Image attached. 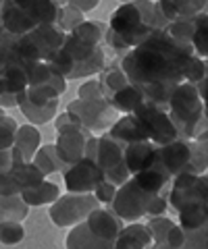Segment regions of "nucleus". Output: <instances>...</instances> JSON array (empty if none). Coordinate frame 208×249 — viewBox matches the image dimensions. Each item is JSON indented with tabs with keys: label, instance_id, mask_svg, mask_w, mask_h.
<instances>
[{
	"label": "nucleus",
	"instance_id": "1",
	"mask_svg": "<svg viewBox=\"0 0 208 249\" xmlns=\"http://www.w3.org/2000/svg\"><path fill=\"white\" fill-rule=\"evenodd\" d=\"M194 56L191 44L173 40L165 29H152L142 44L121 58V69L127 81L144 93L146 102L167 110L171 91L183 81Z\"/></svg>",
	"mask_w": 208,
	"mask_h": 249
},
{
	"label": "nucleus",
	"instance_id": "2",
	"mask_svg": "<svg viewBox=\"0 0 208 249\" xmlns=\"http://www.w3.org/2000/svg\"><path fill=\"white\" fill-rule=\"evenodd\" d=\"M60 4L55 0H2L0 23L11 36H23L38 25H57Z\"/></svg>",
	"mask_w": 208,
	"mask_h": 249
},
{
	"label": "nucleus",
	"instance_id": "3",
	"mask_svg": "<svg viewBox=\"0 0 208 249\" xmlns=\"http://www.w3.org/2000/svg\"><path fill=\"white\" fill-rule=\"evenodd\" d=\"M167 112L179 139H196L206 131V104L200 100L194 85L188 81H181L171 91Z\"/></svg>",
	"mask_w": 208,
	"mask_h": 249
},
{
	"label": "nucleus",
	"instance_id": "4",
	"mask_svg": "<svg viewBox=\"0 0 208 249\" xmlns=\"http://www.w3.org/2000/svg\"><path fill=\"white\" fill-rule=\"evenodd\" d=\"M150 27L144 23L140 11H137L135 2H123L117 11L113 13L104 34V44L109 48L114 58H123L125 54L135 48L137 44H142L150 34Z\"/></svg>",
	"mask_w": 208,
	"mask_h": 249
},
{
	"label": "nucleus",
	"instance_id": "5",
	"mask_svg": "<svg viewBox=\"0 0 208 249\" xmlns=\"http://www.w3.org/2000/svg\"><path fill=\"white\" fill-rule=\"evenodd\" d=\"M65 42V31L57 25H38L23 36H15V48L27 62H48Z\"/></svg>",
	"mask_w": 208,
	"mask_h": 249
},
{
	"label": "nucleus",
	"instance_id": "6",
	"mask_svg": "<svg viewBox=\"0 0 208 249\" xmlns=\"http://www.w3.org/2000/svg\"><path fill=\"white\" fill-rule=\"evenodd\" d=\"M60 50H65L69 54V58L73 60L71 79H81V77L98 75L106 65H109V56H106L102 46L81 42L79 37H75L71 34H65V42L60 46Z\"/></svg>",
	"mask_w": 208,
	"mask_h": 249
},
{
	"label": "nucleus",
	"instance_id": "7",
	"mask_svg": "<svg viewBox=\"0 0 208 249\" xmlns=\"http://www.w3.org/2000/svg\"><path fill=\"white\" fill-rule=\"evenodd\" d=\"M169 210L181 212L191 206H208V177L206 175H177L169 183Z\"/></svg>",
	"mask_w": 208,
	"mask_h": 249
},
{
	"label": "nucleus",
	"instance_id": "8",
	"mask_svg": "<svg viewBox=\"0 0 208 249\" xmlns=\"http://www.w3.org/2000/svg\"><path fill=\"white\" fill-rule=\"evenodd\" d=\"M67 112L73 114L92 135H102L117 121V110L106 100H73L67 106Z\"/></svg>",
	"mask_w": 208,
	"mask_h": 249
},
{
	"label": "nucleus",
	"instance_id": "9",
	"mask_svg": "<svg viewBox=\"0 0 208 249\" xmlns=\"http://www.w3.org/2000/svg\"><path fill=\"white\" fill-rule=\"evenodd\" d=\"M98 199L92 193H67L58 196L57 201H52L48 208V216L57 227H75L83 222L94 208H98Z\"/></svg>",
	"mask_w": 208,
	"mask_h": 249
},
{
	"label": "nucleus",
	"instance_id": "10",
	"mask_svg": "<svg viewBox=\"0 0 208 249\" xmlns=\"http://www.w3.org/2000/svg\"><path fill=\"white\" fill-rule=\"evenodd\" d=\"M152 197H154L152 193L144 191L142 187L135 183V178L129 177L125 183L117 187L109 208L123 222H137L142 216H146V210H148V204Z\"/></svg>",
	"mask_w": 208,
	"mask_h": 249
},
{
	"label": "nucleus",
	"instance_id": "11",
	"mask_svg": "<svg viewBox=\"0 0 208 249\" xmlns=\"http://www.w3.org/2000/svg\"><path fill=\"white\" fill-rule=\"evenodd\" d=\"M94 162L98 164L104 181L113 183L114 187L123 185L129 177H132L127 166H125V158H123V145L114 142L109 133H102L98 137Z\"/></svg>",
	"mask_w": 208,
	"mask_h": 249
},
{
	"label": "nucleus",
	"instance_id": "12",
	"mask_svg": "<svg viewBox=\"0 0 208 249\" xmlns=\"http://www.w3.org/2000/svg\"><path fill=\"white\" fill-rule=\"evenodd\" d=\"M133 114L142 123L146 135H148V142H152L154 145H165V143H171L175 139H179L177 137L175 124L169 119V112L163 110V108L154 106L150 102H144Z\"/></svg>",
	"mask_w": 208,
	"mask_h": 249
},
{
	"label": "nucleus",
	"instance_id": "13",
	"mask_svg": "<svg viewBox=\"0 0 208 249\" xmlns=\"http://www.w3.org/2000/svg\"><path fill=\"white\" fill-rule=\"evenodd\" d=\"M63 177L69 193H92L100 181H104L98 164L90 158H81L79 162L67 166Z\"/></svg>",
	"mask_w": 208,
	"mask_h": 249
},
{
	"label": "nucleus",
	"instance_id": "14",
	"mask_svg": "<svg viewBox=\"0 0 208 249\" xmlns=\"http://www.w3.org/2000/svg\"><path fill=\"white\" fill-rule=\"evenodd\" d=\"M158 152V160L163 162V166L167 168L169 177H177V175H191V147H189V139H175L171 143L165 145H156Z\"/></svg>",
	"mask_w": 208,
	"mask_h": 249
},
{
	"label": "nucleus",
	"instance_id": "15",
	"mask_svg": "<svg viewBox=\"0 0 208 249\" xmlns=\"http://www.w3.org/2000/svg\"><path fill=\"white\" fill-rule=\"evenodd\" d=\"M90 135L92 133L86 129H71V131L58 133L57 142L52 145H55L57 156L65 166H71L83 158V154H86V142H88Z\"/></svg>",
	"mask_w": 208,
	"mask_h": 249
},
{
	"label": "nucleus",
	"instance_id": "16",
	"mask_svg": "<svg viewBox=\"0 0 208 249\" xmlns=\"http://www.w3.org/2000/svg\"><path fill=\"white\" fill-rule=\"evenodd\" d=\"M83 222L88 224V229L94 232L96 237L104 239V241H111V243L117 239L119 231L123 229V220H121V218L114 214L111 208H100V206L92 210Z\"/></svg>",
	"mask_w": 208,
	"mask_h": 249
},
{
	"label": "nucleus",
	"instance_id": "17",
	"mask_svg": "<svg viewBox=\"0 0 208 249\" xmlns=\"http://www.w3.org/2000/svg\"><path fill=\"white\" fill-rule=\"evenodd\" d=\"M27 88H50L52 91L60 96L67 89V79L58 71H55L48 62H34L27 71Z\"/></svg>",
	"mask_w": 208,
	"mask_h": 249
},
{
	"label": "nucleus",
	"instance_id": "18",
	"mask_svg": "<svg viewBox=\"0 0 208 249\" xmlns=\"http://www.w3.org/2000/svg\"><path fill=\"white\" fill-rule=\"evenodd\" d=\"M154 2L167 25L173 21H188L198 13L206 11V0H154Z\"/></svg>",
	"mask_w": 208,
	"mask_h": 249
},
{
	"label": "nucleus",
	"instance_id": "19",
	"mask_svg": "<svg viewBox=\"0 0 208 249\" xmlns=\"http://www.w3.org/2000/svg\"><path fill=\"white\" fill-rule=\"evenodd\" d=\"M114 142L121 143L125 147L127 143H135V142H148V135H146V131L142 127V123L137 121V116L132 112V114H123L121 119H117L111 129L106 131Z\"/></svg>",
	"mask_w": 208,
	"mask_h": 249
},
{
	"label": "nucleus",
	"instance_id": "20",
	"mask_svg": "<svg viewBox=\"0 0 208 249\" xmlns=\"http://www.w3.org/2000/svg\"><path fill=\"white\" fill-rule=\"evenodd\" d=\"M123 158H125V166L129 170V175H135L144 170L146 166H150L154 158H156V145L152 142H135L127 143L123 147Z\"/></svg>",
	"mask_w": 208,
	"mask_h": 249
},
{
	"label": "nucleus",
	"instance_id": "21",
	"mask_svg": "<svg viewBox=\"0 0 208 249\" xmlns=\"http://www.w3.org/2000/svg\"><path fill=\"white\" fill-rule=\"evenodd\" d=\"M133 178L144 191L152 193V196H156L160 189H165V187L171 183V177H169L167 168L163 166V162L158 160V152H156V158H154L152 164L140 170V173H135Z\"/></svg>",
	"mask_w": 208,
	"mask_h": 249
},
{
	"label": "nucleus",
	"instance_id": "22",
	"mask_svg": "<svg viewBox=\"0 0 208 249\" xmlns=\"http://www.w3.org/2000/svg\"><path fill=\"white\" fill-rule=\"evenodd\" d=\"M152 243L154 241L146 224L132 222L119 231L117 239L113 241V249H150Z\"/></svg>",
	"mask_w": 208,
	"mask_h": 249
},
{
	"label": "nucleus",
	"instance_id": "23",
	"mask_svg": "<svg viewBox=\"0 0 208 249\" xmlns=\"http://www.w3.org/2000/svg\"><path fill=\"white\" fill-rule=\"evenodd\" d=\"M65 245L67 249H113L111 241L96 237L88 229L86 222H79L75 227H71V231H69V235L65 239Z\"/></svg>",
	"mask_w": 208,
	"mask_h": 249
},
{
	"label": "nucleus",
	"instance_id": "24",
	"mask_svg": "<svg viewBox=\"0 0 208 249\" xmlns=\"http://www.w3.org/2000/svg\"><path fill=\"white\" fill-rule=\"evenodd\" d=\"M106 102H109L114 110L121 112V114H132L146 102V100H144V93L137 89L135 85H132L127 81L123 88H119L117 91H113L111 96L106 98Z\"/></svg>",
	"mask_w": 208,
	"mask_h": 249
},
{
	"label": "nucleus",
	"instance_id": "25",
	"mask_svg": "<svg viewBox=\"0 0 208 249\" xmlns=\"http://www.w3.org/2000/svg\"><path fill=\"white\" fill-rule=\"evenodd\" d=\"M40 145H42V135H40V131H38L36 124H19L17 131H15L13 147H17L21 152L23 160L32 162L34 154L38 152Z\"/></svg>",
	"mask_w": 208,
	"mask_h": 249
},
{
	"label": "nucleus",
	"instance_id": "26",
	"mask_svg": "<svg viewBox=\"0 0 208 249\" xmlns=\"http://www.w3.org/2000/svg\"><path fill=\"white\" fill-rule=\"evenodd\" d=\"M15 100H17V108L27 116V121L32 124H46L57 116L58 98L52 100V102H48V104H44V106H36V104H29L25 100V96H23V91H21V93L15 96Z\"/></svg>",
	"mask_w": 208,
	"mask_h": 249
},
{
	"label": "nucleus",
	"instance_id": "27",
	"mask_svg": "<svg viewBox=\"0 0 208 249\" xmlns=\"http://www.w3.org/2000/svg\"><path fill=\"white\" fill-rule=\"evenodd\" d=\"M60 196V189L57 183H50V181H40L38 185L29 187L21 193V199L25 201L29 208H36V206H50L52 201H57Z\"/></svg>",
	"mask_w": 208,
	"mask_h": 249
},
{
	"label": "nucleus",
	"instance_id": "28",
	"mask_svg": "<svg viewBox=\"0 0 208 249\" xmlns=\"http://www.w3.org/2000/svg\"><path fill=\"white\" fill-rule=\"evenodd\" d=\"M189 44L194 48L196 56L208 58V13L202 11L196 17H191V37Z\"/></svg>",
	"mask_w": 208,
	"mask_h": 249
},
{
	"label": "nucleus",
	"instance_id": "29",
	"mask_svg": "<svg viewBox=\"0 0 208 249\" xmlns=\"http://www.w3.org/2000/svg\"><path fill=\"white\" fill-rule=\"evenodd\" d=\"M29 214V206L21 196H0V220L2 222H23Z\"/></svg>",
	"mask_w": 208,
	"mask_h": 249
},
{
	"label": "nucleus",
	"instance_id": "30",
	"mask_svg": "<svg viewBox=\"0 0 208 249\" xmlns=\"http://www.w3.org/2000/svg\"><path fill=\"white\" fill-rule=\"evenodd\" d=\"M32 162L42 170L44 175H55V173H60L63 175L67 166L60 162V158L57 156V150H55V145H40L38 147V152L34 154V158Z\"/></svg>",
	"mask_w": 208,
	"mask_h": 249
},
{
	"label": "nucleus",
	"instance_id": "31",
	"mask_svg": "<svg viewBox=\"0 0 208 249\" xmlns=\"http://www.w3.org/2000/svg\"><path fill=\"white\" fill-rule=\"evenodd\" d=\"M106 23L102 21H81L73 31H69L71 36L79 37L81 42H88V44H94L100 46L104 40V34H106Z\"/></svg>",
	"mask_w": 208,
	"mask_h": 249
},
{
	"label": "nucleus",
	"instance_id": "32",
	"mask_svg": "<svg viewBox=\"0 0 208 249\" xmlns=\"http://www.w3.org/2000/svg\"><path fill=\"white\" fill-rule=\"evenodd\" d=\"M177 216H179V227L183 231H196L208 227V206H191L177 212Z\"/></svg>",
	"mask_w": 208,
	"mask_h": 249
},
{
	"label": "nucleus",
	"instance_id": "33",
	"mask_svg": "<svg viewBox=\"0 0 208 249\" xmlns=\"http://www.w3.org/2000/svg\"><path fill=\"white\" fill-rule=\"evenodd\" d=\"M206 131L200 133L196 139H189L191 147V175H206L208 168V150H206Z\"/></svg>",
	"mask_w": 208,
	"mask_h": 249
},
{
	"label": "nucleus",
	"instance_id": "34",
	"mask_svg": "<svg viewBox=\"0 0 208 249\" xmlns=\"http://www.w3.org/2000/svg\"><path fill=\"white\" fill-rule=\"evenodd\" d=\"M81 21H86V17H83V13H81V11H77L75 6L67 4V2H65V4H60L58 17H57V27H58L60 31L69 34V31H73Z\"/></svg>",
	"mask_w": 208,
	"mask_h": 249
},
{
	"label": "nucleus",
	"instance_id": "35",
	"mask_svg": "<svg viewBox=\"0 0 208 249\" xmlns=\"http://www.w3.org/2000/svg\"><path fill=\"white\" fill-rule=\"evenodd\" d=\"M25 239V229L21 222H2L0 224V243L2 245H19Z\"/></svg>",
	"mask_w": 208,
	"mask_h": 249
},
{
	"label": "nucleus",
	"instance_id": "36",
	"mask_svg": "<svg viewBox=\"0 0 208 249\" xmlns=\"http://www.w3.org/2000/svg\"><path fill=\"white\" fill-rule=\"evenodd\" d=\"M179 249H208V227L183 231V243Z\"/></svg>",
	"mask_w": 208,
	"mask_h": 249
},
{
	"label": "nucleus",
	"instance_id": "37",
	"mask_svg": "<svg viewBox=\"0 0 208 249\" xmlns=\"http://www.w3.org/2000/svg\"><path fill=\"white\" fill-rule=\"evenodd\" d=\"M173 224L175 222L171 220V218H167V216H154V218H150V220L146 222V229L150 231L154 243H160V241H165L167 232H169V229H171Z\"/></svg>",
	"mask_w": 208,
	"mask_h": 249
},
{
	"label": "nucleus",
	"instance_id": "38",
	"mask_svg": "<svg viewBox=\"0 0 208 249\" xmlns=\"http://www.w3.org/2000/svg\"><path fill=\"white\" fill-rule=\"evenodd\" d=\"M17 127L19 124L13 116H9V114L0 116V150H9V147H13Z\"/></svg>",
	"mask_w": 208,
	"mask_h": 249
},
{
	"label": "nucleus",
	"instance_id": "39",
	"mask_svg": "<svg viewBox=\"0 0 208 249\" xmlns=\"http://www.w3.org/2000/svg\"><path fill=\"white\" fill-rule=\"evenodd\" d=\"M206 71H208L206 60L200 58V56H194V58L188 62V67H186V73H183V81L196 85L198 81L206 79Z\"/></svg>",
	"mask_w": 208,
	"mask_h": 249
},
{
	"label": "nucleus",
	"instance_id": "40",
	"mask_svg": "<svg viewBox=\"0 0 208 249\" xmlns=\"http://www.w3.org/2000/svg\"><path fill=\"white\" fill-rule=\"evenodd\" d=\"M169 185L165 187V189H160L156 196H154L150 199V204H148V210H146V216L148 218H154V216H165L169 212Z\"/></svg>",
	"mask_w": 208,
	"mask_h": 249
},
{
	"label": "nucleus",
	"instance_id": "41",
	"mask_svg": "<svg viewBox=\"0 0 208 249\" xmlns=\"http://www.w3.org/2000/svg\"><path fill=\"white\" fill-rule=\"evenodd\" d=\"M114 191H117V187H114L113 183H109V181H100V183L94 187L92 196L98 199V204L109 206L111 201H113V197H114Z\"/></svg>",
	"mask_w": 208,
	"mask_h": 249
},
{
	"label": "nucleus",
	"instance_id": "42",
	"mask_svg": "<svg viewBox=\"0 0 208 249\" xmlns=\"http://www.w3.org/2000/svg\"><path fill=\"white\" fill-rule=\"evenodd\" d=\"M102 98H104V93H102V88H100L98 79H88L86 83H81L79 100H102Z\"/></svg>",
	"mask_w": 208,
	"mask_h": 249
},
{
	"label": "nucleus",
	"instance_id": "43",
	"mask_svg": "<svg viewBox=\"0 0 208 249\" xmlns=\"http://www.w3.org/2000/svg\"><path fill=\"white\" fill-rule=\"evenodd\" d=\"M55 129H57V133H63V131H71V129H86L83 124L75 119L73 114H69V112H63V114H57V119H55ZM88 131V129H86Z\"/></svg>",
	"mask_w": 208,
	"mask_h": 249
},
{
	"label": "nucleus",
	"instance_id": "44",
	"mask_svg": "<svg viewBox=\"0 0 208 249\" xmlns=\"http://www.w3.org/2000/svg\"><path fill=\"white\" fill-rule=\"evenodd\" d=\"M165 243L171 245V249H179L181 243H183V229L179 224H173L171 229H169L167 237H165Z\"/></svg>",
	"mask_w": 208,
	"mask_h": 249
},
{
	"label": "nucleus",
	"instance_id": "45",
	"mask_svg": "<svg viewBox=\"0 0 208 249\" xmlns=\"http://www.w3.org/2000/svg\"><path fill=\"white\" fill-rule=\"evenodd\" d=\"M13 166H17V164H15V160H13L11 147H9V150H0V175L9 173Z\"/></svg>",
	"mask_w": 208,
	"mask_h": 249
},
{
	"label": "nucleus",
	"instance_id": "46",
	"mask_svg": "<svg viewBox=\"0 0 208 249\" xmlns=\"http://www.w3.org/2000/svg\"><path fill=\"white\" fill-rule=\"evenodd\" d=\"M67 4H71L75 6L77 11H81V13H88V11H94L100 0H65Z\"/></svg>",
	"mask_w": 208,
	"mask_h": 249
},
{
	"label": "nucleus",
	"instance_id": "47",
	"mask_svg": "<svg viewBox=\"0 0 208 249\" xmlns=\"http://www.w3.org/2000/svg\"><path fill=\"white\" fill-rule=\"evenodd\" d=\"M96 147H98V137H96V135H90V137H88V142H86V154H83V158L94 160Z\"/></svg>",
	"mask_w": 208,
	"mask_h": 249
},
{
	"label": "nucleus",
	"instance_id": "48",
	"mask_svg": "<svg viewBox=\"0 0 208 249\" xmlns=\"http://www.w3.org/2000/svg\"><path fill=\"white\" fill-rule=\"evenodd\" d=\"M15 106H17L15 96H9V93H2V96H0V108H15Z\"/></svg>",
	"mask_w": 208,
	"mask_h": 249
},
{
	"label": "nucleus",
	"instance_id": "49",
	"mask_svg": "<svg viewBox=\"0 0 208 249\" xmlns=\"http://www.w3.org/2000/svg\"><path fill=\"white\" fill-rule=\"evenodd\" d=\"M150 249H171V245L165 243V241H160V243H152Z\"/></svg>",
	"mask_w": 208,
	"mask_h": 249
},
{
	"label": "nucleus",
	"instance_id": "50",
	"mask_svg": "<svg viewBox=\"0 0 208 249\" xmlns=\"http://www.w3.org/2000/svg\"><path fill=\"white\" fill-rule=\"evenodd\" d=\"M2 34H4V29H2V23H0V37H2Z\"/></svg>",
	"mask_w": 208,
	"mask_h": 249
},
{
	"label": "nucleus",
	"instance_id": "51",
	"mask_svg": "<svg viewBox=\"0 0 208 249\" xmlns=\"http://www.w3.org/2000/svg\"><path fill=\"white\" fill-rule=\"evenodd\" d=\"M55 2H58V4H65V0H55Z\"/></svg>",
	"mask_w": 208,
	"mask_h": 249
},
{
	"label": "nucleus",
	"instance_id": "52",
	"mask_svg": "<svg viewBox=\"0 0 208 249\" xmlns=\"http://www.w3.org/2000/svg\"><path fill=\"white\" fill-rule=\"evenodd\" d=\"M0 116H4V108H0Z\"/></svg>",
	"mask_w": 208,
	"mask_h": 249
},
{
	"label": "nucleus",
	"instance_id": "53",
	"mask_svg": "<svg viewBox=\"0 0 208 249\" xmlns=\"http://www.w3.org/2000/svg\"><path fill=\"white\" fill-rule=\"evenodd\" d=\"M119 2H121V4H123V2H132V0H119Z\"/></svg>",
	"mask_w": 208,
	"mask_h": 249
},
{
	"label": "nucleus",
	"instance_id": "54",
	"mask_svg": "<svg viewBox=\"0 0 208 249\" xmlns=\"http://www.w3.org/2000/svg\"><path fill=\"white\" fill-rule=\"evenodd\" d=\"M0 224H2V220H0Z\"/></svg>",
	"mask_w": 208,
	"mask_h": 249
},
{
	"label": "nucleus",
	"instance_id": "55",
	"mask_svg": "<svg viewBox=\"0 0 208 249\" xmlns=\"http://www.w3.org/2000/svg\"><path fill=\"white\" fill-rule=\"evenodd\" d=\"M0 2H2V0H0Z\"/></svg>",
	"mask_w": 208,
	"mask_h": 249
}]
</instances>
